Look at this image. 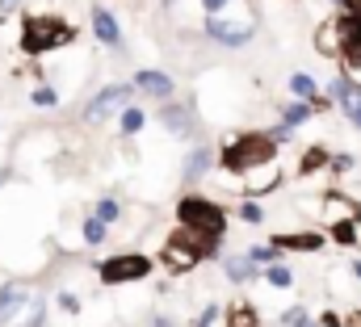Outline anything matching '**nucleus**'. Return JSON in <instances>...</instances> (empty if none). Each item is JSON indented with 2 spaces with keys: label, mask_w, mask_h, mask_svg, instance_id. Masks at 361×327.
<instances>
[{
  "label": "nucleus",
  "mask_w": 361,
  "mask_h": 327,
  "mask_svg": "<svg viewBox=\"0 0 361 327\" xmlns=\"http://www.w3.org/2000/svg\"><path fill=\"white\" fill-rule=\"evenodd\" d=\"M273 156H277L273 135H240V139L227 143L223 168H227V172H261V168L273 164Z\"/></svg>",
  "instance_id": "obj_1"
},
{
  "label": "nucleus",
  "mask_w": 361,
  "mask_h": 327,
  "mask_svg": "<svg viewBox=\"0 0 361 327\" xmlns=\"http://www.w3.org/2000/svg\"><path fill=\"white\" fill-rule=\"evenodd\" d=\"M63 42H72V25L68 21H59V17H25V25H21V47L30 51V55H47V51H55V47H63Z\"/></svg>",
  "instance_id": "obj_2"
},
{
  "label": "nucleus",
  "mask_w": 361,
  "mask_h": 327,
  "mask_svg": "<svg viewBox=\"0 0 361 327\" xmlns=\"http://www.w3.org/2000/svg\"><path fill=\"white\" fill-rule=\"evenodd\" d=\"M177 218H180L185 231H197V235H210V240H219V235L227 231L223 206H214V202H206V197H180Z\"/></svg>",
  "instance_id": "obj_3"
},
{
  "label": "nucleus",
  "mask_w": 361,
  "mask_h": 327,
  "mask_svg": "<svg viewBox=\"0 0 361 327\" xmlns=\"http://www.w3.org/2000/svg\"><path fill=\"white\" fill-rule=\"evenodd\" d=\"M252 30H257V13H252V8H244L240 17H231L227 8L214 13V17H206V34H210L214 42H223V47H244V42L252 38Z\"/></svg>",
  "instance_id": "obj_4"
},
{
  "label": "nucleus",
  "mask_w": 361,
  "mask_h": 327,
  "mask_svg": "<svg viewBox=\"0 0 361 327\" xmlns=\"http://www.w3.org/2000/svg\"><path fill=\"white\" fill-rule=\"evenodd\" d=\"M143 277H152V260L139 256V252H122V256H109L101 264L105 285H126V281H143Z\"/></svg>",
  "instance_id": "obj_5"
},
{
  "label": "nucleus",
  "mask_w": 361,
  "mask_h": 327,
  "mask_svg": "<svg viewBox=\"0 0 361 327\" xmlns=\"http://www.w3.org/2000/svg\"><path fill=\"white\" fill-rule=\"evenodd\" d=\"M361 34V21H345V17H332V21H324L319 30H315V47L324 51V55H341L353 38Z\"/></svg>",
  "instance_id": "obj_6"
},
{
  "label": "nucleus",
  "mask_w": 361,
  "mask_h": 327,
  "mask_svg": "<svg viewBox=\"0 0 361 327\" xmlns=\"http://www.w3.org/2000/svg\"><path fill=\"white\" fill-rule=\"evenodd\" d=\"M126 97H130V84H109V88H101V92L89 101V109H85V122H101V118H109L114 105H126Z\"/></svg>",
  "instance_id": "obj_7"
},
{
  "label": "nucleus",
  "mask_w": 361,
  "mask_h": 327,
  "mask_svg": "<svg viewBox=\"0 0 361 327\" xmlns=\"http://www.w3.org/2000/svg\"><path fill=\"white\" fill-rule=\"evenodd\" d=\"M25 285L21 281H8L4 290H0V323H17L21 319V311H25Z\"/></svg>",
  "instance_id": "obj_8"
},
{
  "label": "nucleus",
  "mask_w": 361,
  "mask_h": 327,
  "mask_svg": "<svg viewBox=\"0 0 361 327\" xmlns=\"http://www.w3.org/2000/svg\"><path fill=\"white\" fill-rule=\"evenodd\" d=\"M332 97L341 101V109L349 113V122H353V126H361V88H357V84H349L345 76H341V80L332 84Z\"/></svg>",
  "instance_id": "obj_9"
},
{
  "label": "nucleus",
  "mask_w": 361,
  "mask_h": 327,
  "mask_svg": "<svg viewBox=\"0 0 361 327\" xmlns=\"http://www.w3.org/2000/svg\"><path fill=\"white\" fill-rule=\"evenodd\" d=\"M164 260H169V269H177V273H185V269H193L197 264V252L185 244L180 235H173L169 244H164Z\"/></svg>",
  "instance_id": "obj_10"
},
{
  "label": "nucleus",
  "mask_w": 361,
  "mask_h": 327,
  "mask_svg": "<svg viewBox=\"0 0 361 327\" xmlns=\"http://www.w3.org/2000/svg\"><path fill=\"white\" fill-rule=\"evenodd\" d=\"M135 88L147 92V97H160V101H164V97H173L177 84H173V76H164V72H139V76H135Z\"/></svg>",
  "instance_id": "obj_11"
},
{
  "label": "nucleus",
  "mask_w": 361,
  "mask_h": 327,
  "mask_svg": "<svg viewBox=\"0 0 361 327\" xmlns=\"http://www.w3.org/2000/svg\"><path fill=\"white\" fill-rule=\"evenodd\" d=\"M92 30H97V42H105V47L122 42V30H118V21H114L109 8H92Z\"/></svg>",
  "instance_id": "obj_12"
},
{
  "label": "nucleus",
  "mask_w": 361,
  "mask_h": 327,
  "mask_svg": "<svg viewBox=\"0 0 361 327\" xmlns=\"http://www.w3.org/2000/svg\"><path fill=\"white\" fill-rule=\"evenodd\" d=\"M324 218L336 227V223H349V218H357V206L349 202V197H341V193H328L324 197Z\"/></svg>",
  "instance_id": "obj_13"
},
{
  "label": "nucleus",
  "mask_w": 361,
  "mask_h": 327,
  "mask_svg": "<svg viewBox=\"0 0 361 327\" xmlns=\"http://www.w3.org/2000/svg\"><path fill=\"white\" fill-rule=\"evenodd\" d=\"M273 247H277V252H319L324 240H319L315 231H298V235H277Z\"/></svg>",
  "instance_id": "obj_14"
},
{
  "label": "nucleus",
  "mask_w": 361,
  "mask_h": 327,
  "mask_svg": "<svg viewBox=\"0 0 361 327\" xmlns=\"http://www.w3.org/2000/svg\"><path fill=\"white\" fill-rule=\"evenodd\" d=\"M164 126H169L173 135H185V139H189L197 122H193V113H189L185 105H169V109H164Z\"/></svg>",
  "instance_id": "obj_15"
},
{
  "label": "nucleus",
  "mask_w": 361,
  "mask_h": 327,
  "mask_svg": "<svg viewBox=\"0 0 361 327\" xmlns=\"http://www.w3.org/2000/svg\"><path fill=\"white\" fill-rule=\"evenodd\" d=\"M290 88H294V92H298V97H302L311 109H324V97H319V88H315V80H311V76L294 72V76H290Z\"/></svg>",
  "instance_id": "obj_16"
},
{
  "label": "nucleus",
  "mask_w": 361,
  "mask_h": 327,
  "mask_svg": "<svg viewBox=\"0 0 361 327\" xmlns=\"http://www.w3.org/2000/svg\"><path fill=\"white\" fill-rule=\"evenodd\" d=\"M210 164H214V152H210V147H197V152L185 160V168H180V172H185V180H197Z\"/></svg>",
  "instance_id": "obj_17"
},
{
  "label": "nucleus",
  "mask_w": 361,
  "mask_h": 327,
  "mask_svg": "<svg viewBox=\"0 0 361 327\" xmlns=\"http://www.w3.org/2000/svg\"><path fill=\"white\" fill-rule=\"evenodd\" d=\"M311 113H315V109H311L307 101H294V105H286V109H281V130H294V126H302Z\"/></svg>",
  "instance_id": "obj_18"
},
{
  "label": "nucleus",
  "mask_w": 361,
  "mask_h": 327,
  "mask_svg": "<svg viewBox=\"0 0 361 327\" xmlns=\"http://www.w3.org/2000/svg\"><path fill=\"white\" fill-rule=\"evenodd\" d=\"M227 277H231V281H252V277H257V264H252L248 256H231V260H227Z\"/></svg>",
  "instance_id": "obj_19"
},
{
  "label": "nucleus",
  "mask_w": 361,
  "mask_h": 327,
  "mask_svg": "<svg viewBox=\"0 0 361 327\" xmlns=\"http://www.w3.org/2000/svg\"><path fill=\"white\" fill-rule=\"evenodd\" d=\"M341 55H345V68L353 72V80H349V84H357V88H361V34L345 47V51H341Z\"/></svg>",
  "instance_id": "obj_20"
},
{
  "label": "nucleus",
  "mask_w": 361,
  "mask_h": 327,
  "mask_svg": "<svg viewBox=\"0 0 361 327\" xmlns=\"http://www.w3.org/2000/svg\"><path fill=\"white\" fill-rule=\"evenodd\" d=\"M332 235H336L341 244H353V247H361V218H349V223H336V227H332Z\"/></svg>",
  "instance_id": "obj_21"
},
{
  "label": "nucleus",
  "mask_w": 361,
  "mask_h": 327,
  "mask_svg": "<svg viewBox=\"0 0 361 327\" xmlns=\"http://www.w3.org/2000/svg\"><path fill=\"white\" fill-rule=\"evenodd\" d=\"M118 214H122V206H118L114 197H101V202H97V223H101V227L118 223Z\"/></svg>",
  "instance_id": "obj_22"
},
{
  "label": "nucleus",
  "mask_w": 361,
  "mask_h": 327,
  "mask_svg": "<svg viewBox=\"0 0 361 327\" xmlns=\"http://www.w3.org/2000/svg\"><path fill=\"white\" fill-rule=\"evenodd\" d=\"M227 327H257V311L252 307H231L227 311Z\"/></svg>",
  "instance_id": "obj_23"
},
{
  "label": "nucleus",
  "mask_w": 361,
  "mask_h": 327,
  "mask_svg": "<svg viewBox=\"0 0 361 327\" xmlns=\"http://www.w3.org/2000/svg\"><path fill=\"white\" fill-rule=\"evenodd\" d=\"M265 281L277 285V290H286V285H294V273H290L286 264H269V269H265Z\"/></svg>",
  "instance_id": "obj_24"
},
{
  "label": "nucleus",
  "mask_w": 361,
  "mask_h": 327,
  "mask_svg": "<svg viewBox=\"0 0 361 327\" xmlns=\"http://www.w3.org/2000/svg\"><path fill=\"white\" fill-rule=\"evenodd\" d=\"M135 130H143V109L126 105V109H122V135H135Z\"/></svg>",
  "instance_id": "obj_25"
},
{
  "label": "nucleus",
  "mask_w": 361,
  "mask_h": 327,
  "mask_svg": "<svg viewBox=\"0 0 361 327\" xmlns=\"http://www.w3.org/2000/svg\"><path fill=\"white\" fill-rule=\"evenodd\" d=\"M80 231H85V240H89V244H101V240H105V227H101L97 218H85V223H80Z\"/></svg>",
  "instance_id": "obj_26"
},
{
  "label": "nucleus",
  "mask_w": 361,
  "mask_h": 327,
  "mask_svg": "<svg viewBox=\"0 0 361 327\" xmlns=\"http://www.w3.org/2000/svg\"><path fill=\"white\" fill-rule=\"evenodd\" d=\"M336 8L345 21H361V0H336Z\"/></svg>",
  "instance_id": "obj_27"
},
{
  "label": "nucleus",
  "mask_w": 361,
  "mask_h": 327,
  "mask_svg": "<svg viewBox=\"0 0 361 327\" xmlns=\"http://www.w3.org/2000/svg\"><path fill=\"white\" fill-rule=\"evenodd\" d=\"M277 256H281L277 247H252V252H248V260H252V264H269V260H277Z\"/></svg>",
  "instance_id": "obj_28"
},
{
  "label": "nucleus",
  "mask_w": 361,
  "mask_h": 327,
  "mask_svg": "<svg viewBox=\"0 0 361 327\" xmlns=\"http://www.w3.org/2000/svg\"><path fill=\"white\" fill-rule=\"evenodd\" d=\"M55 101H59V92H55V88H47V84H42V88H34V105H47V109H51Z\"/></svg>",
  "instance_id": "obj_29"
},
{
  "label": "nucleus",
  "mask_w": 361,
  "mask_h": 327,
  "mask_svg": "<svg viewBox=\"0 0 361 327\" xmlns=\"http://www.w3.org/2000/svg\"><path fill=\"white\" fill-rule=\"evenodd\" d=\"M240 218H244V223H261V218H265V210H261L257 202H244V206H240Z\"/></svg>",
  "instance_id": "obj_30"
},
{
  "label": "nucleus",
  "mask_w": 361,
  "mask_h": 327,
  "mask_svg": "<svg viewBox=\"0 0 361 327\" xmlns=\"http://www.w3.org/2000/svg\"><path fill=\"white\" fill-rule=\"evenodd\" d=\"M324 160H328V156H324V147H311V152L302 156V172H311V168H319Z\"/></svg>",
  "instance_id": "obj_31"
},
{
  "label": "nucleus",
  "mask_w": 361,
  "mask_h": 327,
  "mask_svg": "<svg viewBox=\"0 0 361 327\" xmlns=\"http://www.w3.org/2000/svg\"><path fill=\"white\" fill-rule=\"evenodd\" d=\"M281 323H286V327H298V323H307V311H302V307H290V311L281 315Z\"/></svg>",
  "instance_id": "obj_32"
},
{
  "label": "nucleus",
  "mask_w": 361,
  "mask_h": 327,
  "mask_svg": "<svg viewBox=\"0 0 361 327\" xmlns=\"http://www.w3.org/2000/svg\"><path fill=\"white\" fill-rule=\"evenodd\" d=\"M42 323V302H34V307H30V315H25V319H17V327H38Z\"/></svg>",
  "instance_id": "obj_33"
},
{
  "label": "nucleus",
  "mask_w": 361,
  "mask_h": 327,
  "mask_svg": "<svg viewBox=\"0 0 361 327\" xmlns=\"http://www.w3.org/2000/svg\"><path fill=\"white\" fill-rule=\"evenodd\" d=\"M59 307H63V311H80V298H76V294H59Z\"/></svg>",
  "instance_id": "obj_34"
},
{
  "label": "nucleus",
  "mask_w": 361,
  "mask_h": 327,
  "mask_svg": "<svg viewBox=\"0 0 361 327\" xmlns=\"http://www.w3.org/2000/svg\"><path fill=\"white\" fill-rule=\"evenodd\" d=\"M202 8H206V17H214V13L227 8V0H202Z\"/></svg>",
  "instance_id": "obj_35"
},
{
  "label": "nucleus",
  "mask_w": 361,
  "mask_h": 327,
  "mask_svg": "<svg viewBox=\"0 0 361 327\" xmlns=\"http://www.w3.org/2000/svg\"><path fill=\"white\" fill-rule=\"evenodd\" d=\"M210 323H214V307H210V311H206V315L197 319V327H210Z\"/></svg>",
  "instance_id": "obj_36"
},
{
  "label": "nucleus",
  "mask_w": 361,
  "mask_h": 327,
  "mask_svg": "<svg viewBox=\"0 0 361 327\" xmlns=\"http://www.w3.org/2000/svg\"><path fill=\"white\" fill-rule=\"evenodd\" d=\"M345 327H361V311H353V315H349V323Z\"/></svg>",
  "instance_id": "obj_37"
},
{
  "label": "nucleus",
  "mask_w": 361,
  "mask_h": 327,
  "mask_svg": "<svg viewBox=\"0 0 361 327\" xmlns=\"http://www.w3.org/2000/svg\"><path fill=\"white\" fill-rule=\"evenodd\" d=\"M13 4H17V0H0V8H13Z\"/></svg>",
  "instance_id": "obj_38"
},
{
  "label": "nucleus",
  "mask_w": 361,
  "mask_h": 327,
  "mask_svg": "<svg viewBox=\"0 0 361 327\" xmlns=\"http://www.w3.org/2000/svg\"><path fill=\"white\" fill-rule=\"evenodd\" d=\"M353 273H357V277H361V260H357V264H353Z\"/></svg>",
  "instance_id": "obj_39"
},
{
  "label": "nucleus",
  "mask_w": 361,
  "mask_h": 327,
  "mask_svg": "<svg viewBox=\"0 0 361 327\" xmlns=\"http://www.w3.org/2000/svg\"><path fill=\"white\" fill-rule=\"evenodd\" d=\"M298 327H315V323H311V319H307V323H298Z\"/></svg>",
  "instance_id": "obj_40"
}]
</instances>
